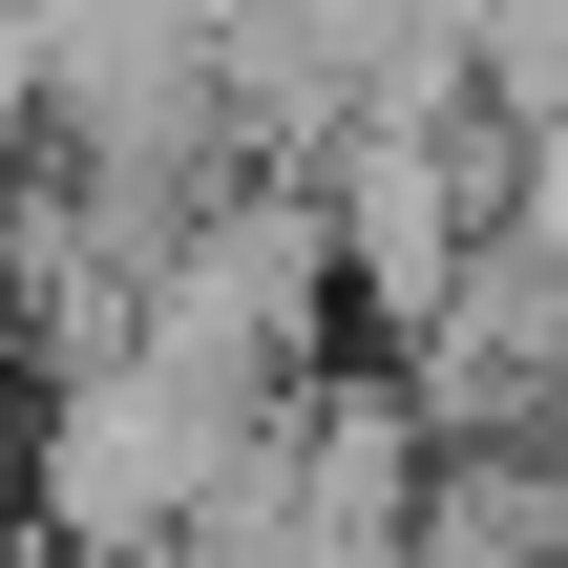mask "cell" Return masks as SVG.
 <instances>
[{"label":"cell","mask_w":568,"mask_h":568,"mask_svg":"<svg viewBox=\"0 0 568 568\" xmlns=\"http://www.w3.org/2000/svg\"><path fill=\"white\" fill-rule=\"evenodd\" d=\"M253 400H211V379H169L148 337H105V358H63L42 379V443H21V506H42V548L63 568H190V527L253 485Z\"/></svg>","instance_id":"cell-1"}]
</instances>
